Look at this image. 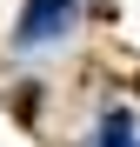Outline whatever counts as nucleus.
I'll return each mask as SVG.
<instances>
[{"mask_svg":"<svg viewBox=\"0 0 140 147\" xmlns=\"http://www.w3.org/2000/svg\"><path fill=\"white\" fill-rule=\"evenodd\" d=\"M100 147H133V120H127L120 107H113V114L100 120Z\"/></svg>","mask_w":140,"mask_h":147,"instance_id":"obj_2","label":"nucleus"},{"mask_svg":"<svg viewBox=\"0 0 140 147\" xmlns=\"http://www.w3.org/2000/svg\"><path fill=\"white\" fill-rule=\"evenodd\" d=\"M74 20H80V0H27L20 20H13V47L20 54H40V47L74 34Z\"/></svg>","mask_w":140,"mask_h":147,"instance_id":"obj_1","label":"nucleus"}]
</instances>
